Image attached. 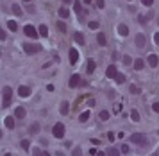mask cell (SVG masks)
<instances>
[{
    "mask_svg": "<svg viewBox=\"0 0 159 156\" xmlns=\"http://www.w3.org/2000/svg\"><path fill=\"white\" fill-rule=\"evenodd\" d=\"M11 102H13V90L9 86H4L2 88V108H7Z\"/></svg>",
    "mask_w": 159,
    "mask_h": 156,
    "instance_id": "obj_1",
    "label": "cell"
},
{
    "mask_svg": "<svg viewBox=\"0 0 159 156\" xmlns=\"http://www.w3.org/2000/svg\"><path fill=\"white\" fill-rule=\"evenodd\" d=\"M52 135H54V138H63L65 137V124H54V129H52Z\"/></svg>",
    "mask_w": 159,
    "mask_h": 156,
    "instance_id": "obj_2",
    "label": "cell"
},
{
    "mask_svg": "<svg viewBox=\"0 0 159 156\" xmlns=\"http://www.w3.org/2000/svg\"><path fill=\"white\" fill-rule=\"evenodd\" d=\"M23 50H25V54H36V52L41 50L39 43H23Z\"/></svg>",
    "mask_w": 159,
    "mask_h": 156,
    "instance_id": "obj_3",
    "label": "cell"
},
{
    "mask_svg": "<svg viewBox=\"0 0 159 156\" xmlns=\"http://www.w3.org/2000/svg\"><path fill=\"white\" fill-rule=\"evenodd\" d=\"M131 142H132V144H138V145H145L147 138H145V135H140V133H134L132 137H131Z\"/></svg>",
    "mask_w": 159,
    "mask_h": 156,
    "instance_id": "obj_4",
    "label": "cell"
},
{
    "mask_svg": "<svg viewBox=\"0 0 159 156\" xmlns=\"http://www.w3.org/2000/svg\"><path fill=\"white\" fill-rule=\"evenodd\" d=\"M134 43H136V47H138V49H143V47L147 45V38H145V34H136Z\"/></svg>",
    "mask_w": 159,
    "mask_h": 156,
    "instance_id": "obj_5",
    "label": "cell"
},
{
    "mask_svg": "<svg viewBox=\"0 0 159 156\" xmlns=\"http://www.w3.org/2000/svg\"><path fill=\"white\" fill-rule=\"evenodd\" d=\"M79 85H81V76H79V74H73V76L70 77L68 86H70V88H77Z\"/></svg>",
    "mask_w": 159,
    "mask_h": 156,
    "instance_id": "obj_6",
    "label": "cell"
},
{
    "mask_svg": "<svg viewBox=\"0 0 159 156\" xmlns=\"http://www.w3.org/2000/svg\"><path fill=\"white\" fill-rule=\"evenodd\" d=\"M23 31H25V34H27L29 38H32V40H34V38H38V31H36L32 25H25V27H23Z\"/></svg>",
    "mask_w": 159,
    "mask_h": 156,
    "instance_id": "obj_7",
    "label": "cell"
},
{
    "mask_svg": "<svg viewBox=\"0 0 159 156\" xmlns=\"http://www.w3.org/2000/svg\"><path fill=\"white\" fill-rule=\"evenodd\" d=\"M105 76H107L109 79H116V76H118V70H116L114 65H109L107 70H105Z\"/></svg>",
    "mask_w": 159,
    "mask_h": 156,
    "instance_id": "obj_8",
    "label": "cell"
},
{
    "mask_svg": "<svg viewBox=\"0 0 159 156\" xmlns=\"http://www.w3.org/2000/svg\"><path fill=\"white\" fill-rule=\"evenodd\" d=\"M18 93H20V97H29L30 93H32V90H30V86H20Z\"/></svg>",
    "mask_w": 159,
    "mask_h": 156,
    "instance_id": "obj_9",
    "label": "cell"
},
{
    "mask_svg": "<svg viewBox=\"0 0 159 156\" xmlns=\"http://www.w3.org/2000/svg\"><path fill=\"white\" fill-rule=\"evenodd\" d=\"M25 115H27V111H25L23 106H18V108L14 110V117H16V119H25Z\"/></svg>",
    "mask_w": 159,
    "mask_h": 156,
    "instance_id": "obj_10",
    "label": "cell"
},
{
    "mask_svg": "<svg viewBox=\"0 0 159 156\" xmlns=\"http://www.w3.org/2000/svg\"><path fill=\"white\" fill-rule=\"evenodd\" d=\"M147 61H148V65H150V67H157V65H159V58H157L156 54L147 56Z\"/></svg>",
    "mask_w": 159,
    "mask_h": 156,
    "instance_id": "obj_11",
    "label": "cell"
},
{
    "mask_svg": "<svg viewBox=\"0 0 159 156\" xmlns=\"http://www.w3.org/2000/svg\"><path fill=\"white\" fill-rule=\"evenodd\" d=\"M77 59H79V52L75 49H70V63L72 65H75L77 63Z\"/></svg>",
    "mask_w": 159,
    "mask_h": 156,
    "instance_id": "obj_12",
    "label": "cell"
},
{
    "mask_svg": "<svg viewBox=\"0 0 159 156\" xmlns=\"http://www.w3.org/2000/svg\"><path fill=\"white\" fill-rule=\"evenodd\" d=\"M97 43H98L100 47H105V45H107V40H105V34H104V33H98V34H97Z\"/></svg>",
    "mask_w": 159,
    "mask_h": 156,
    "instance_id": "obj_13",
    "label": "cell"
},
{
    "mask_svg": "<svg viewBox=\"0 0 159 156\" xmlns=\"http://www.w3.org/2000/svg\"><path fill=\"white\" fill-rule=\"evenodd\" d=\"M59 110H61V115H68V111H70V104H68V101H63Z\"/></svg>",
    "mask_w": 159,
    "mask_h": 156,
    "instance_id": "obj_14",
    "label": "cell"
},
{
    "mask_svg": "<svg viewBox=\"0 0 159 156\" xmlns=\"http://www.w3.org/2000/svg\"><path fill=\"white\" fill-rule=\"evenodd\" d=\"M73 7H75V11H77V13L81 15L79 18L82 20V18H84V15H86V13H84V11H82V6H81V2H79V0H75V2H73Z\"/></svg>",
    "mask_w": 159,
    "mask_h": 156,
    "instance_id": "obj_15",
    "label": "cell"
},
{
    "mask_svg": "<svg viewBox=\"0 0 159 156\" xmlns=\"http://www.w3.org/2000/svg\"><path fill=\"white\" fill-rule=\"evenodd\" d=\"M118 34L120 36H127V34H129V27H127L125 24H120L118 25Z\"/></svg>",
    "mask_w": 159,
    "mask_h": 156,
    "instance_id": "obj_16",
    "label": "cell"
},
{
    "mask_svg": "<svg viewBox=\"0 0 159 156\" xmlns=\"http://www.w3.org/2000/svg\"><path fill=\"white\" fill-rule=\"evenodd\" d=\"M109 117H111V113H109L107 110H102V111H100V115H98V119H100L102 122H105V120H109Z\"/></svg>",
    "mask_w": 159,
    "mask_h": 156,
    "instance_id": "obj_17",
    "label": "cell"
},
{
    "mask_svg": "<svg viewBox=\"0 0 159 156\" xmlns=\"http://www.w3.org/2000/svg\"><path fill=\"white\" fill-rule=\"evenodd\" d=\"M39 131V122H32V124H30V128H29V133L30 135H36Z\"/></svg>",
    "mask_w": 159,
    "mask_h": 156,
    "instance_id": "obj_18",
    "label": "cell"
},
{
    "mask_svg": "<svg viewBox=\"0 0 159 156\" xmlns=\"http://www.w3.org/2000/svg\"><path fill=\"white\" fill-rule=\"evenodd\" d=\"M4 124H6L7 129H13V128H14V119H13V117H7V119L4 120Z\"/></svg>",
    "mask_w": 159,
    "mask_h": 156,
    "instance_id": "obj_19",
    "label": "cell"
},
{
    "mask_svg": "<svg viewBox=\"0 0 159 156\" xmlns=\"http://www.w3.org/2000/svg\"><path fill=\"white\" fill-rule=\"evenodd\" d=\"M11 9H13V13H14L16 16H22V15H23V11H22V7H20L18 4H13V6H11Z\"/></svg>",
    "mask_w": 159,
    "mask_h": 156,
    "instance_id": "obj_20",
    "label": "cell"
},
{
    "mask_svg": "<svg viewBox=\"0 0 159 156\" xmlns=\"http://www.w3.org/2000/svg\"><path fill=\"white\" fill-rule=\"evenodd\" d=\"M57 13H59V16H61L63 20H65V18H68V16H70V11H68L66 7H61V9H59Z\"/></svg>",
    "mask_w": 159,
    "mask_h": 156,
    "instance_id": "obj_21",
    "label": "cell"
},
{
    "mask_svg": "<svg viewBox=\"0 0 159 156\" xmlns=\"http://www.w3.org/2000/svg\"><path fill=\"white\" fill-rule=\"evenodd\" d=\"M88 119H89V111H82L81 115H79V122H88Z\"/></svg>",
    "mask_w": 159,
    "mask_h": 156,
    "instance_id": "obj_22",
    "label": "cell"
},
{
    "mask_svg": "<svg viewBox=\"0 0 159 156\" xmlns=\"http://www.w3.org/2000/svg\"><path fill=\"white\" fill-rule=\"evenodd\" d=\"M7 29H11V33H14V31H18V24L14 22V20H9L7 22Z\"/></svg>",
    "mask_w": 159,
    "mask_h": 156,
    "instance_id": "obj_23",
    "label": "cell"
},
{
    "mask_svg": "<svg viewBox=\"0 0 159 156\" xmlns=\"http://www.w3.org/2000/svg\"><path fill=\"white\" fill-rule=\"evenodd\" d=\"M105 154H107V156H120V151L114 149V147H109L107 151H105Z\"/></svg>",
    "mask_w": 159,
    "mask_h": 156,
    "instance_id": "obj_24",
    "label": "cell"
},
{
    "mask_svg": "<svg viewBox=\"0 0 159 156\" xmlns=\"http://www.w3.org/2000/svg\"><path fill=\"white\" fill-rule=\"evenodd\" d=\"M143 67H145V61H143V59H136V61H134V68H136V70H141Z\"/></svg>",
    "mask_w": 159,
    "mask_h": 156,
    "instance_id": "obj_25",
    "label": "cell"
},
{
    "mask_svg": "<svg viewBox=\"0 0 159 156\" xmlns=\"http://www.w3.org/2000/svg\"><path fill=\"white\" fill-rule=\"evenodd\" d=\"M20 147H22L23 151H29L30 149V142L29 140H22V142H20Z\"/></svg>",
    "mask_w": 159,
    "mask_h": 156,
    "instance_id": "obj_26",
    "label": "cell"
},
{
    "mask_svg": "<svg viewBox=\"0 0 159 156\" xmlns=\"http://www.w3.org/2000/svg\"><path fill=\"white\" fill-rule=\"evenodd\" d=\"M131 93H132V95H140V93H141V88H138L136 85H131Z\"/></svg>",
    "mask_w": 159,
    "mask_h": 156,
    "instance_id": "obj_27",
    "label": "cell"
},
{
    "mask_svg": "<svg viewBox=\"0 0 159 156\" xmlns=\"http://www.w3.org/2000/svg\"><path fill=\"white\" fill-rule=\"evenodd\" d=\"M95 68H97V65H95V61H93V59H89V61H88V72H89V74H93V72H95Z\"/></svg>",
    "mask_w": 159,
    "mask_h": 156,
    "instance_id": "obj_28",
    "label": "cell"
},
{
    "mask_svg": "<svg viewBox=\"0 0 159 156\" xmlns=\"http://www.w3.org/2000/svg\"><path fill=\"white\" fill-rule=\"evenodd\" d=\"M73 38H75V41H77V43L84 45V36H82L81 33H75V34H73Z\"/></svg>",
    "mask_w": 159,
    "mask_h": 156,
    "instance_id": "obj_29",
    "label": "cell"
},
{
    "mask_svg": "<svg viewBox=\"0 0 159 156\" xmlns=\"http://www.w3.org/2000/svg\"><path fill=\"white\" fill-rule=\"evenodd\" d=\"M131 119H132L134 122H140V113H138V110H132V111H131Z\"/></svg>",
    "mask_w": 159,
    "mask_h": 156,
    "instance_id": "obj_30",
    "label": "cell"
},
{
    "mask_svg": "<svg viewBox=\"0 0 159 156\" xmlns=\"http://www.w3.org/2000/svg\"><path fill=\"white\" fill-rule=\"evenodd\" d=\"M38 33H39L41 36H47V34H48V27H47V25H39V31H38Z\"/></svg>",
    "mask_w": 159,
    "mask_h": 156,
    "instance_id": "obj_31",
    "label": "cell"
},
{
    "mask_svg": "<svg viewBox=\"0 0 159 156\" xmlns=\"http://www.w3.org/2000/svg\"><path fill=\"white\" fill-rule=\"evenodd\" d=\"M57 29H59V33L65 34V33H66V25H65V22H57Z\"/></svg>",
    "mask_w": 159,
    "mask_h": 156,
    "instance_id": "obj_32",
    "label": "cell"
},
{
    "mask_svg": "<svg viewBox=\"0 0 159 156\" xmlns=\"http://www.w3.org/2000/svg\"><path fill=\"white\" fill-rule=\"evenodd\" d=\"M72 156H82V149H81V147H73Z\"/></svg>",
    "mask_w": 159,
    "mask_h": 156,
    "instance_id": "obj_33",
    "label": "cell"
},
{
    "mask_svg": "<svg viewBox=\"0 0 159 156\" xmlns=\"http://www.w3.org/2000/svg\"><path fill=\"white\" fill-rule=\"evenodd\" d=\"M116 83H118V85L125 83V76H123V74H118V76H116Z\"/></svg>",
    "mask_w": 159,
    "mask_h": 156,
    "instance_id": "obj_34",
    "label": "cell"
},
{
    "mask_svg": "<svg viewBox=\"0 0 159 156\" xmlns=\"http://www.w3.org/2000/svg\"><path fill=\"white\" fill-rule=\"evenodd\" d=\"M88 27H89V29H93V31H97V29H98V22H89V24H88Z\"/></svg>",
    "mask_w": 159,
    "mask_h": 156,
    "instance_id": "obj_35",
    "label": "cell"
},
{
    "mask_svg": "<svg viewBox=\"0 0 159 156\" xmlns=\"http://www.w3.org/2000/svg\"><path fill=\"white\" fill-rule=\"evenodd\" d=\"M122 59H123V65H131V63H132V59H131V56H123Z\"/></svg>",
    "mask_w": 159,
    "mask_h": 156,
    "instance_id": "obj_36",
    "label": "cell"
},
{
    "mask_svg": "<svg viewBox=\"0 0 159 156\" xmlns=\"http://www.w3.org/2000/svg\"><path fill=\"white\" fill-rule=\"evenodd\" d=\"M141 4H143V6H147V7H150V6L154 4V0H141Z\"/></svg>",
    "mask_w": 159,
    "mask_h": 156,
    "instance_id": "obj_37",
    "label": "cell"
},
{
    "mask_svg": "<svg viewBox=\"0 0 159 156\" xmlns=\"http://www.w3.org/2000/svg\"><path fill=\"white\" fill-rule=\"evenodd\" d=\"M104 6H105L104 0H97V7H98V9H104Z\"/></svg>",
    "mask_w": 159,
    "mask_h": 156,
    "instance_id": "obj_38",
    "label": "cell"
},
{
    "mask_svg": "<svg viewBox=\"0 0 159 156\" xmlns=\"http://www.w3.org/2000/svg\"><path fill=\"white\" fill-rule=\"evenodd\" d=\"M152 108H154L156 113H159V102H154V104H152Z\"/></svg>",
    "mask_w": 159,
    "mask_h": 156,
    "instance_id": "obj_39",
    "label": "cell"
},
{
    "mask_svg": "<svg viewBox=\"0 0 159 156\" xmlns=\"http://www.w3.org/2000/svg\"><path fill=\"white\" fill-rule=\"evenodd\" d=\"M6 36H7V34H6V31H0V40L6 41Z\"/></svg>",
    "mask_w": 159,
    "mask_h": 156,
    "instance_id": "obj_40",
    "label": "cell"
},
{
    "mask_svg": "<svg viewBox=\"0 0 159 156\" xmlns=\"http://www.w3.org/2000/svg\"><path fill=\"white\" fill-rule=\"evenodd\" d=\"M107 138H109V142H113V140H114V133L109 131V133H107Z\"/></svg>",
    "mask_w": 159,
    "mask_h": 156,
    "instance_id": "obj_41",
    "label": "cell"
},
{
    "mask_svg": "<svg viewBox=\"0 0 159 156\" xmlns=\"http://www.w3.org/2000/svg\"><path fill=\"white\" fill-rule=\"evenodd\" d=\"M122 153H129V145L123 144V145H122Z\"/></svg>",
    "mask_w": 159,
    "mask_h": 156,
    "instance_id": "obj_42",
    "label": "cell"
},
{
    "mask_svg": "<svg viewBox=\"0 0 159 156\" xmlns=\"http://www.w3.org/2000/svg\"><path fill=\"white\" fill-rule=\"evenodd\" d=\"M32 154H34V156H43V153H39V149H34Z\"/></svg>",
    "mask_w": 159,
    "mask_h": 156,
    "instance_id": "obj_43",
    "label": "cell"
},
{
    "mask_svg": "<svg viewBox=\"0 0 159 156\" xmlns=\"http://www.w3.org/2000/svg\"><path fill=\"white\" fill-rule=\"evenodd\" d=\"M122 110V104H116V106H114V113H118Z\"/></svg>",
    "mask_w": 159,
    "mask_h": 156,
    "instance_id": "obj_44",
    "label": "cell"
},
{
    "mask_svg": "<svg viewBox=\"0 0 159 156\" xmlns=\"http://www.w3.org/2000/svg\"><path fill=\"white\" fill-rule=\"evenodd\" d=\"M154 41H156V43L159 45V33H156V34H154Z\"/></svg>",
    "mask_w": 159,
    "mask_h": 156,
    "instance_id": "obj_45",
    "label": "cell"
},
{
    "mask_svg": "<svg viewBox=\"0 0 159 156\" xmlns=\"http://www.w3.org/2000/svg\"><path fill=\"white\" fill-rule=\"evenodd\" d=\"M56 156H65V153H63V151H57V153H56Z\"/></svg>",
    "mask_w": 159,
    "mask_h": 156,
    "instance_id": "obj_46",
    "label": "cell"
},
{
    "mask_svg": "<svg viewBox=\"0 0 159 156\" xmlns=\"http://www.w3.org/2000/svg\"><path fill=\"white\" fill-rule=\"evenodd\" d=\"M73 0H63V4H72Z\"/></svg>",
    "mask_w": 159,
    "mask_h": 156,
    "instance_id": "obj_47",
    "label": "cell"
},
{
    "mask_svg": "<svg viewBox=\"0 0 159 156\" xmlns=\"http://www.w3.org/2000/svg\"><path fill=\"white\" fill-rule=\"evenodd\" d=\"M93 2V0H84V4H91Z\"/></svg>",
    "mask_w": 159,
    "mask_h": 156,
    "instance_id": "obj_48",
    "label": "cell"
},
{
    "mask_svg": "<svg viewBox=\"0 0 159 156\" xmlns=\"http://www.w3.org/2000/svg\"><path fill=\"white\" fill-rule=\"evenodd\" d=\"M43 156H50V153H47V151H43Z\"/></svg>",
    "mask_w": 159,
    "mask_h": 156,
    "instance_id": "obj_49",
    "label": "cell"
},
{
    "mask_svg": "<svg viewBox=\"0 0 159 156\" xmlns=\"http://www.w3.org/2000/svg\"><path fill=\"white\" fill-rule=\"evenodd\" d=\"M4 156H11V153H6V154H4Z\"/></svg>",
    "mask_w": 159,
    "mask_h": 156,
    "instance_id": "obj_50",
    "label": "cell"
},
{
    "mask_svg": "<svg viewBox=\"0 0 159 156\" xmlns=\"http://www.w3.org/2000/svg\"><path fill=\"white\" fill-rule=\"evenodd\" d=\"M154 156H159V151H157V153H156V154H154Z\"/></svg>",
    "mask_w": 159,
    "mask_h": 156,
    "instance_id": "obj_51",
    "label": "cell"
},
{
    "mask_svg": "<svg viewBox=\"0 0 159 156\" xmlns=\"http://www.w3.org/2000/svg\"><path fill=\"white\" fill-rule=\"evenodd\" d=\"M25 2H29V0H25Z\"/></svg>",
    "mask_w": 159,
    "mask_h": 156,
    "instance_id": "obj_52",
    "label": "cell"
},
{
    "mask_svg": "<svg viewBox=\"0 0 159 156\" xmlns=\"http://www.w3.org/2000/svg\"><path fill=\"white\" fill-rule=\"evenodd\" d=\"M157 133H159V131H157Z\"/></svg>",
    "mask_w": 159,
    "mask_h": 156,
    "instance_id": "obj_53",
    "label": "cell"
}]
</instances>
